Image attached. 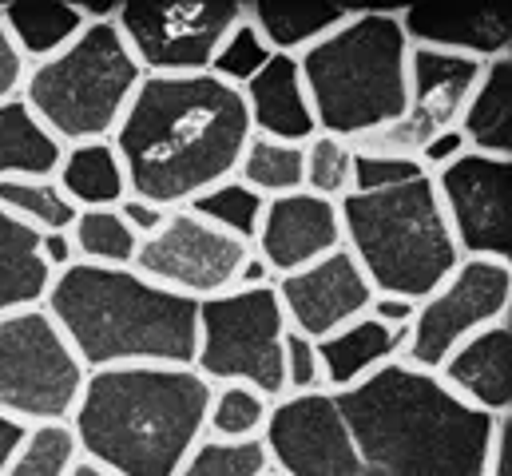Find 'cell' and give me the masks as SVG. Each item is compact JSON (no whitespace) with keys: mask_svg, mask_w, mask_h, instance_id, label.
I'll use <instances>...</instances> for the list:
<instances>
[{"mask_svg":"<svg viewBox=\"0 0 512 476\" xmlns=\"http://www.w3.org/2000/svg\"><path fill=\"white\" fill-rule=\"evenodd\" d=\"M282 342L286 322L274 286L227 290L195 310L191 369L207 385H251L270 401H282Z\"/></svg>","mask_w":512,"mask_h":476,"instance_id":"ba28073f","label":"cell"},{"mask_svg":"<svg viewBox=\"0 0 512 476\" xmlns=\"http://www.w3.org/2000/svg\"><path fill=\"white\" fill-rule=\"evenodd\" d=\"M88 369L44 306L0 318V413L32 425H68Z\"/></svg>","mask_w":512,"mask_h":476,"instance_id":"9c48e42d","label":"cell"},{"mask_svg":"<svg viewBox=\"0 0 512 476\" xmlns=\"http://www.w3.org/2000/svg\"><path fill=\"white\" fill-rule=\"evenodd\" d=\"M235 179H243L262 199L302 191V143H278V139L251 135V143L235 167Z\"/></svg>","mask_w":512,"mask_h":476,"instance_id":"83f0119b","label":"cell"},{"mask_svg":"<svg viewBox=\"0 0 512 476\" xmlns=\"http://www.w3.org/2000/svg\"><path fill=\"white\" fill-rule=\"evenodd\" d=\"M0 24L12 48L20 52V60L32 68L60 56L84 32L88 20L72 0H12V4H0Z\"/></svg>","mask_w":512,"mask_h":476,"instance_id":"7402d4cb","label":"cell"},{"mask_svg":"<svg viewBox=\"0 0 512 476\" xmlns=\"http://www.w3.org/2000/svg\"><path fill=\"white\" fill-rule=\"evenodd\" d=\"M318 389H326L318 346L310 338L286 330V342H282V397H306V393H318Z\"/></svg>","mask_w":512,"mask_h":476,"instance_id":"d590c367","label":"cell"},{"mask_svg":"<svg viewBox=\"0 0 512 476\" xmlns=\"http://www.w3.org/2000/svg\"><path fill=\"white\" fill-rule=\"evenodd\" d=\"M239 92L247 104L251 135L278 139V143H306L318 135L310 96L298 72V56H270V64Z\"/></svg>","mask_w":512,"mask_h":476,"instance_id":"d6986e66","label":"cell"},{"mask_svg":"<svg viewBox=\"0 0 512 476\" xmlns=\"http://www.w3.org/2000/svg\"><path fill=\"white\" fill-rule=\"evenodd\" d=\"M493 425L437 373L389 361L350 389L274 401L262 441L286 476H481Z\"/></svg>","mask_w":512,"mask_h":476,"instance_id":"6da1fadb","label":"cell"},{"mask_svg":"<svg viewBox=\"0 0 512 476\" xmlns=\"http://www.w3.org/2000/svg\"><path fill=\"white\" fill-rule=\"evenodd\" d=\"M64 143L44 127L20 96L0 104V183L8 179H52Z\"/></svg>","mask_w":512,"mask_h":476,"instance_id":"484cf974","label":"cell"},{"mask_svg":"<svg viewBox=\"0 0 512 476\" xmlns=\"http://www.w3.org/2000/svg\"><path fill=\"white\" fill-rule=\"evenodd\" d=\"M239 16L243 0H120L116 28L143 76H203Z\"/></svg>","mask_w":512,"mask_h":476,"instance_id":"30bf717a","label":"cell"},{"mask_svg":"<svg viewBox=\"0 0 512 476\" xmlns=\"http://www.w3.org/2000/svg\"><path fill=\"white\" fill-rule=\"evenodd\" d=\"M270 56L274 52L266 48V40L255 32V24L247 20V8H243L239 24L223 36V44H219V52L211 60V76L223 80V84H231V88H247L258 72L270 64Z\"/></svg>","mask_w":512,"mask_h":476,"instance_id":"e575fe53","label":"cell"},{"mask_svg":"<svg viewBox=\"0 0 512 476\" xmlns=\"http://www.w3.org/2000/svg\"><path fill=\"white\" fill-rule=\"evenodd\" d=\"M0 207L12 219H20L24 227H32L36 235L68 231L76 223V215H80L64 199L56 179H8V183H0Z\"/></svg>","mask_w":512,"mask_h":476,"instance_id":"f546056e","label":"cell"},{"mask_svg":"<svg viewBox=\"0 0 512 476\" xmlns=\"http://www.w3.org/2000/svg\"><path fill=\"white\" fill-rule=\"evenodd\" d=\"M417 175H429L417 159L382 155V151H358V147H354V195L385 191V187L409 183V179H417Z\"/></svg>","mask_w":512,"mask_h":476,"instance_id":"8d00e7d4","label":"cell"},{"mask_svg":"<svg viewBox=\"0 0 512 476\" xmlns=\"http://www.w3.org/2000/svg\"><path fill=\"white\" fill-rule=\"evenodd\" d=\"M509 16L512 4H473V0L405 4L401 32L413 48H437V52L489 64V60L512 56Z\"/></svg>","mask_w":512,"mask_h":476,"instance_id":"e0dca14e","label":"cell"},{"mask_svg":"<svg viewBox=\"0 0 512 476\" xmlns=\"http://www.w3.org/2000/svg\"><path fill=\"white\" fill-rule=\"evenodd\" d=\"M413 310H417V302L389 298V294H374V302H370V318H378L382 326H393V330H409Z\"/></svg>","mask_w":512,"mask_h":476,"instance_id":"b9f144b4","label":"cell"},{"mask_svg":"<svg viewBox=\"0 0 512 476\" xmlns=\"http://www.w3.org/2000/svg\"><path fill=\"white\" fill-rule=\"evenodd\" d=\"M338 219L342 250L358 262L374 294L421 302L461 262L429 175L385 191L346 195L338 203Z\"/></svg>","mask_w":512,"mask_h":476,"instance_id":"8992f818","label":"cell"},{"mask_svg":"<svg viewBox=\"0 0 512 476\" xmlns=\"http://www.w3.org/2000/svg\"><path fill=\"white\" fill-rule=\"evenodd\" d=\"M44 310L84 361V369L116 365H191L195 357V310L135 270L68 266L56 274Z\"/></svg>","mask_w":512,"mask_h":476,"instance_id":"277c9868","label":"cell"},{"mask_svg":"<svg viewBox=\"0 0 512 476\" xmlns=\"http://www.w3.org/2000/svg\"><path fill=\"white\" fill-rule=\"evenodd\" d=\"M40 254H44V262H48V270H52V274H64L68 266H76V250H72L68 231L40 235Z\"/></svg>","mask_w":512,"mask_h":476,"instance_id":"7bdbcfd3","label":"cell"},{"mask_svg":"<svg viewBox=\"0 0 512 476\" xmlns=\"http://www.w3.org/2000/svg\"><path fill=\"white\" fill-rule=\"evenodd\" d=\"M512 56L489 60L461 108L457 131L469 151L512 159Z\"/></svg>","mask_w":512,"mask_h":476,"instance_id":"44dd1931","label":"cell"},{"mask_svg":"<svg viewBox=\"0 0 512 476\" xmlns=\"http://www.w3.org/2000/svg\"><path fill=\"white\" fill-rule=\"evenodd\" d=\"M116 211H120V219L128 223L131 235L139 238V242L155 235V231L167 223V215H171V211H163V207H155V203H147V199H139V195H128Z\"/></svg>","mask_w":512,"mask_h":476,"instance_id":"74e56055","label":"cell"},{"mask_svg":"<svg viewBox=\"0 0 512 476\" xmlns=\"http://www.w3.org/2000/svg\"><path fill=\"white\" fill-rule=\"evenodd\" d=\"M481 476H512V413L497 417V425H493Z\"/></svg>","mask_w":512,"mask_h":476,"instance_id":"f35d334b","label":"cell"},{"mask_svg":"<svg viewBox=\"0 0 512 476\" xmlns=\"http://www.w3.org/2000/svg\"><path fill=\"white\" fill-rule=\"evenodd\" d=\"M24 437H28V425L16 421V417H4V413H0V476L8 473V465L16 461Z\"/></svg>","mask_w":512,"mask_h":476,"instance_id":"ee69618b","label":"cell"},{"mask_svg":"<svg viewBox=\"0 0 512 476\" xmlns=\"http://www.w3.org/2000/svg\"><path fill=\"white\" fill-rule=\"evenodd\" d=\"M437 381L469 409L485 417L512 413V322H497L437 365Z\"/></svg>","mask_w":512,"mask_h":476,"instance_id":"ac0fdd59","label":"cell"},{"mask_svg":"<svg viewBox=\"0 0 512 476\" xmlns=\"http://www.w3.org/2000/svg\"><path fill=\"white\" fill-rule=\"evenodd\" d=\"M80 461L72 425H32L4 476H68Z\"/></svg>","mask_w":512,"mask_h":476,"instance_id":"d6a6232c","label":"cell"},{"mask_svg":"<svg viewBox=\"0 0 512 476\" xmlns=\"http://www.w3.org/2000/svg\"><path fill=\"white\" fill-rule=\"evenodd\" d=\"M274 401L251 385H211L207 437L215 441H258L270 425Z\"/></svg>","mask_w":512,"mask_h":476,"instance_id":"f1b7e54d","label":"cell"},{"mask_svg":"<svg viewBox=\"0 0 512 476\" xmlns=\"http://www.w3.org/2000/svg\"><path fill=\"white\" fill-rule=\"evenodd\" d=\"M56 274L40 254V235L0 207V318L44 306Z\"/></svg>","mask_w":512,"mask_h":476,"instance_id":"d4e9b609","label":"cell"},{"mask_svg":"<svg viewBox=\"0 0 512 476\" xmlns=\"http://www.w3.org/2000/svg\"><path fill=\"white\" fill-rule=\"evenodd\" d=\"M262 207H266V199L255 195L243 179H223V183H215L211 191H203L199 199H191L187 203V211L191 215H199L203 223H211L215 231H223V235L239 238V242H255L258 235V223H262Z\"/></svg>","mask_w":512,"mask_h":476,"instance_id":"4dcf8cb0","label":"cell"},{"mask_svg":"<svg viewBox=\"0 0 512 476\" xmlns=\"http://www.w3.org/2000/svg\"><path fill=\"white\" fill-rule=\"evenodd\" d=\"M485 64L469 60V56H453V52H437V48H413L409 44V104L405 116L389 123L385 131L354 143L358 151H382V155H401V159H417V151L457 127L461 108L477 84Z\"/></svg>","mask_w":512,"mask_h":476,"instance_id":"5bb4252c","label":"cell"},{"mask_svg":"<svg viewBox=\"0 0 512 476\" xmlns=\"http://www.w3.org/2000/svg\"><path fill=\"white\" fill-rule=\"evenodd\" d=\"M52 179L76 211H112L128 199V175L112 139L64 147Z\"/></svg>","mask_w":512,"mask_h":476,"instance_id":"603a6c76","label":"cell"},{"mask_svg":"<svg viewBox=\"0 0 512 476\" xmlns=\"http://www.w3.org/2000/svg\"><path fill=\"white\" fill-rule=\"evenodd\" d=\"M76 262L84 266H108V270H131L139 238L120 219V211H80L76 223L68 227Z\"/></svg>","mask_w":512,"mask_h":476,"instance_id":"4316f807","label":"cell"},{"mask_svg":"<svg viewBox=\"0 0 512 476\" xmlns=\"http://www.w3.org/2000/svg\"><path fill=\"white\" fill-rule=\"evenodd\" d=\"M262 266L282 278L294 274L334 250H342V219H338V203L318 199L310 191H294V195H278L266 199L262 207V223L251 242Z\"/></svg>","mask_w":512,"mask_h":476,"instance_id":"2e32d148","label":"cell"},{"mask_svg":"<svg viewBox=\"0 0 512 476\" xmlns=\"http://www.w3.org/2000/svg\"><path fill=\"white\" fill-rule=\"evenodd\" d=\"M512 314V262L461 258L457 270L417 302L405 330V365L437 373V365L473 334L505 322Z\"/></svg>","mask_w":512,"mask_h":476,"instance_id":"8fae6325","label":"cell"},{"mask_svg":"<svg viewBox=\"0 0 512 476\" xmlns=\"http://www.w3.org/2000/svg\"><path fill=\"white\" fill-rule=\"evenodd\" d=\"M247 254H251L247 242L215 231L211 223L179 207L167 215V223L155 235L139 242L131 270L179 298L207 302L215 294L235 290V274L247 262Z\"/></svg>","mask_w":512,"mask_h":476,"instance_id":"7c38bea8","label":"cell"},{"mask_svg":"<svg viewBox=\"0 0 512 476\" xmlns=\"http://www.w3.org/2000/svg\"><path fill=\"white\" fill-rule=\"evenodd\" d=\"M243 8L274 56H302L350 16L346 4H322V0H251Z\"/></svg>","mask_w":512,"mask_h":476,"instance_id":"cb8c5ba5","label":"cell"},{"mask_svg":"<svg viewBox=\"0 0 512 476\" xmlns=\"http://www.w3.org/2000/svg\"><path fill=\"white\" fill-rule=\"evenodd\" d=\"M274 298L290 334L322 342L342 326L358 322L362 314H370L374 286L346 250H334L294 274L274 278Z\"/></svg>","mask_w":512,"mask_h":476,"instance_id":"9a60e30c","label":"cell"},{"mask_svg":"<svg viewBox=\"0 0 512 476\" xmlns=\"http://www.w3.org/2000/svg\"><path fill=\"white\" fill-rule=\"evenodd\" d=\"M262 476H286V473H278V469H274V465H270V469H266V473Z\"/></svg>","mask_w":512,"mask_h":476,"instance_id":"bcb514c9","label":"cell"},{"mask_svg":"<svg viewBox=\"0 0 512 476\" xmlns=\"http://www.w3.org/2000/svg\"><path fill=\"white\" fill-rule=\"evenodd\" d=\"M270 469L266 441H215L203 433V441L187 453L179 476H262Z\"/></svg>","mask_w":512,"mask_h":476,"instance_id":"836d02e7","label":"cell"},{"mask_svg":"<svg viewBox=\"0 0 512 476\" xmlns=\"http://www.w3.org/2000/svg\"><path fill=\"white\" fill-rule=\"evenodd\" d=\"M143 84L116 20L84 24V32L52 60L32 64L20 100L44 119V127L64 143H104L116 135Z\"/></svg>","mask_w":512,"mask_h":476,"instance_id":"52a82bcc","label":"cell"},{"mask_svg":"<svg viewBox=\"0 0 512 476\" xmlns=\"http://www.w3.org/2000/svg\"><path fill=\"white\" fill-rule=\"evenodd\" d=\"M322 357V373H326V389H350L366 377H374L389 361H401L405 354V330L382 326L378 318L362 314L358 322L342 326L338 334L314 342Z\"/></svg>","mask_w":512,"mask_h":476,"instance_id":"ffe728a7","label":"cell"},{"mask_svg":"<svg viewBox=\"0 0 512 476\" xmlns=\"http://www.w3.org/2000/svg\"><path fill=\"white\" fill-rule=\"evenodd\" d=\"M251 143L243 92L203 76H143L112 147L120 151L128 195L179 211L231 179Z\"/></svg>","mask_w":512,"mask_h":476,"instance_id":"7a4b0ae2","label":"cell"},{"mask_svg":"<svg viewBox=\"0 0 512 476\" xmlns=\"http://www.w3.org/2000/svg\"><path fill=\"white\" fill-rule=\"evenodd\" d=\"M318 135L350 147L385 131L409 104V40L401 8H350V16L298 56Z\"/></svg>","mask_w":512,"mask_h":476,"instance_id":"5b68a950","label":"cell"},{"mask_svg":"<svg viewBox=\"0 0 512 476\" xmlns=\"http://www.w3.org/2000/svg\"><path fill=\"white\" fill-rule=\"evenodd\" d=\"M469 147H465V139H461V131L457 127H449V131H441V135H433L421 151H417V163L433 175V171H441V167H449L453 159H461Z\"/></svg>","mask_w":512,"mask_h":476,"instance_id":"ab89813d","label":"cell"},{"mask_svg":"<svg viewBox=\"0 0 512 476\" xmlns=\"http://www.w3.org/2000/svg\"><path fill=\"white\" fill-rule=\"evenodd\" d=\"M302 191L342 203L354 195V147L334 135H314L302 143Z\"/></svg>","mask_w":512,"mask_h":476,"instance_id":"1f68e13d","label":"cell"},{"mask_svg":"<svg viewBox=\"0 0 512 476\" xmlns=\"http://www.w3.org/2000/svg\"><path fill=\"white\" fill-rule=\"evenodd\" d=\"M68 476H116V473H108L104 465H96V461H88V457H80L76 465H72V473Z\"/></svg>","mask_w":512,"mask_h":476,"instance_id":"f6af8a7d","label":"cell"},{"mask_svg":"<svg viewBox=\"0 0 512 476\" xmlns=\"http://www.w3.org/2000/svg\"><path fill=\"white\" fill-rule=\"evenodd\" d=\"M24 76H28V64L20 60V52L12 48V40H8V32H4V24H0V104L20 96Z\"/></svg>","mask_w":512,"mask_h":476,"instance_id":"60d3db41","label":"cell"},{"mask_svg":"<svg viewBox=\"0 0 512 476\" xmlns=\"http://www.w3.org/2000/svg\"><path fill=\"white\" fill-rule=\"evenodd\" d=\"M433 195L449 223L461 258L512 262L509 238V187L512 159L465 151L449 167L433 171Z\"/></svg>","mask_w":512,"mask_h":476,"instance_id":"4fadbf2b","label":"cell"},{"mask_svg":"<svg viewBox=\"0 0 512 476\" xmlns=\"http://www.w3.org/2000/svg\"><path fill=\"white\" fill-rule=\"evenodd\" d=\"M211 385L191 365L92 369L72 409L80 457L116 476H179L207 433Z\"/></svg>","mask_w":512,"mask_h":476,"instance_id":"3957f363","label":"cell"}]
</instances>
